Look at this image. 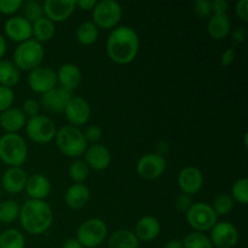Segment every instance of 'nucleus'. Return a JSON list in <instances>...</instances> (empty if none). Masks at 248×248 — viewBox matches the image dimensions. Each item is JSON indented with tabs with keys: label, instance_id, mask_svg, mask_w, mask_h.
Wrapping results in <instances>:
<instances>
[{
	"label": "nucleus",
	"instance_id": "nucleus-1",
	"mask_svg": "<svg viewBox=\"0 0 248 248\" xmlns=\"http://www.w3.org/2000/svg\"><path fill=\"white\" fill-rule=\"evenodd\" d=\"M140 50V39L131 27L123 26L113 29L107 41V52L109 58L118 64H128L137 56Z\"/></svg>",
	"mask_w": 248,
	"mask_h": 248
},
{
	"label": "nucleus",
	"instance_id": "nucleus-2",
	"mask_svg": "<svg viewBox=\"0 0 248 248\" xmlns=\"http://www.w3.org/2000/svg\"><path fill=\"white\" fill-rule=\"evenodd\" d=\"M21 225L28 234L41 235L47 232L53 220L50 206L44 200H28L19 211Z\"/></svg>",
	"mask_w": 248,
	"mask_h": 248
},
{
	"label": "nucleus",
	"instance_id": "nucleus-3",
	"mask_svg": "<svg viewBox=\"0 0 248 248\" xmlns=\"http://www.w3.org/2000/svg\"><path fill=\"white\" fill-rule=\"evenodd\" d=\"M28 155L23 138L17 133H6L0 138V160L10 167H21Z\"/></svg>",
	"mask_w": 248,
	"mask_h": 248
},
{
	"label": "nucleus",
	"instance_id": "nucleus-4",
	"mask_svg": "<svg viewBox=\"0 0 248 248\" xmlns=\"http://www.w3.org/2000/svg\"><path fill=\"white\" fill-rule=\"evenodd\" d=\"M56 142L64 155L78 157L87 149V142L81 131L74 126H64L56 133Z\"/></svg>",
	"mask_w": 248,
	"mask_h": 248
},
{
	"label": "nucleus",
	"instance_id": "nucleus-5",
	"mask_svg": "<svg viewBox=\"0 0 248 248\" xmlns=\"http://www.w3.org/2000/svg\"><path fill=\"white\" fill-rule=\"evenodd\" d=\"M45 52L40 43L36 40L29 39V40L21 43L14 53V64L18 69L22 70H33L39 67Z\"/></svg>",
	"mask_w": 248,
	"mask_h": 248
},
{
	"label": "nucleus",
	"instance_id": "nucleus-6",
	"mask_svg": "<svg viewBox=\"0 0 248 248\" xmlns=\"http://www.w3.org/2000/svg\"><path fill=\"white\" fill-rule=\"evenodd\" d=\"M108 234V228L103 220L92 218L79 227L77 240L84 248H96L102 245Z\"/></svg>",
	"mask_w": 248,
	"mask_h": 248
},
{
	"label": "nucleus",
	"instance_id": "nucleus-7",
	"mask_svg": "<svg viewBox=\"0 0 248 248\" xmlns=\"http://www.w3.org/2000/svg\"><path fill=\"white\" fill-rule=\"evenodd\" d=\"M186 215V222L196 232H207L218 223V216L206 202L193 203Z\"/></svg>",
	"mask_w": 248,
	"mask_h": 248
},
{
	"label": "nucleus",
	"instance_id": "nucleus-8",
	"mask_svg": "<svg viewBox=\"0 0 248 248\" xmlns=\"http://www.w3.org/2000/svg\"><path fill=\"white\" fill-rule=\"evenodd\" d=\"M123 16V9L115 0H102L93 7L92 18L96 27L103 29H110L120 22Z\"/></svg>",
	"mask_w": 248,
	"mask_h": 248
},
{
	"label": "nucleus",
	"instance_id": "nucleus-9",
	"mask_svg": "<svg viewBox=\"0 0 248 248\" xmlns=\"http://www.w3.org/2000/svg\"><path fill=\"white\" fill-rule=\"evenodd\" d=\"M27 135L33 142L45 144L56 137L57 128L50 118L44 115H36L29 119L26 125Z\"/></svg>",
	"mask_w": 248,
	"mask_h": 248
},
{
	"label": "nucleus",
	"instance_id": "nucleus-10",
	"mask_svg": "<svg viewBox=\"0 0 248 248\" xmlns=\"http://www.w3.org/2000/svg\"><path fill=\"white\" fill-rule=\"evenodd\" d=\"M57 74L48 67H38L28 75L29 87L36 93H46L57 85Z\"/></svg>",
	"mask_w": 248,
	"mask_h": 248
},
{
	"label": "nucleus",
	"instance_id": "nucleus-11",
	"mask_svg": "<svg viewBox=\"0 0 248 248\" xmlns=\"http://www.w3.org/2000/svg\"><path fill=\"white\" fill-rule=\"evenodd\" d=\"M165 169H166V161L161 154L156 153L143 155L137 162V173L148 181L159 178L165 172Z\"/></svg>",
	"mask_w": 248,
	"mask_h": 248
},
{
	"label": "nucleus",
	"instance_id": "nucleus-12",
	"mask_svg": "<svg viewBox=\"0 0 248 248\" xmlns=\"http://www.w3.org/2000/svg\"><path fill=\"white\" fill-rule=\"evenodd\" d=\"M211 244L217 248H232L239 241V232L232 223L219 222L212 228Z\"/></svg>",
	"mask_w": 248,
	"mask_h": 248
},
{
	"label": "nucleus",
	"instance_id": "nucleus-13",
	"mask_svg": "<svg viewBox=\"0 0 248 248\" xmlns=\"http://www.w3.org/2000/svg\"><path fill=\"white\" fill-rule=\"evenodd\" d=\"M65 116L68 121L72 124L74 127L77 126H82L89 121L90 115H91V109H90L89 103L81 97H72L68 102L67 107L64 109Z\"/></svg>",
	"mask_w": 248,
	"mask_h": 248
},
{
	"label": "nucleus",
	"instance_id": "nucleus-14",
	"mask_svg": "<svg viewBox=\"0 0 248 248\" xmlns=\"http://www.w3.org/2000/svg\"><path fill=\"white\" fill-rule=\"evenodd\" d=\"M44 14L51 22H63L72 16L75 9L73 0H46L43 5Z\"/></svg>",
	"mask_w": 248,
	"mask_h": 248
},
{
	"label": "nucleus",
	"instance_id": "nucleus-15",
	"mask_svg": "<svg viewBox=\"0 0 248 248\" xmlns=\"http://www.w3.org/2000/svg\"><path fill=\"white\" fill-rule=\"evenodd\" d=\"M73 97L72 92L63 87H55L41 97V106L51 113H61L64 111L68 102Z\"/></svg>",
	"mask_w": 248,
	"mask_h": 248
},
{
	"label": "nucleus",
	"instance_id": "nucleus-16",
	"mask_svg": "<svg viewBox=\"0 0 248 248\" xmlns=\"http://www.w3.org/2000/svg\"><path fill=\"white\" fill-rule=\"evenodd\" d=\"M203 177L202 173L196 167H186L181 171L178 176V186L186 195H194L199 193L202 188Z\"/></svg>",
	"mask_w": 248,
	"mask_h": 248
},
{
	"label": "nucleus",
	"instance_id": "nucleus-17",
	"mask_svg": "<svg viewBox=\"0 0 248 248\" xmlns=\"http://www.w3.org/2000/svg\"><path fill=\"white\" fill-rule=\"evenodd\" d=\"M5 33L12 41L24 43L31 36V23L22 16L11 17L5 23Z\"/></svg>",
	"mask_w": 248,
	"mask_h": 248
},
{
	"label": "nucleus",
	"instance_id": "nucleus-18",
	"mask_svg": "<svg viewBox=\"0 0 248 248\" xmlns=\"http://www.w3.org/2000/svg\"><path fill=\"white\" fill-rule=\"evenodd\" d=\"M85 162L87 166L96 171H103L108 169L111 161V155L108 148L103 144H92L85 152Z\"/></svg>",
	"mask_w": 248,
	"mask_h": 248
},
{
	"label": "nucleus",
	"instance_id": "nucleus-19",
	"mask_svg": "<svg viewBox=\"0 0 248 248\" xmlns=\"http://www.w3.org/2000/svg\"><path fill=\"white\" fill-rule=\"evenodd\" d=\"M27 173L21 167H10L9 170H6L2 176L1 184L2 188L6 193L12 194H18L26 188L27 183Z\"/></svg>",
	"mask_w": 248,
	"mask_h": 248
},
{
	"label": "nucleus",
	"instance_id": "nucleus-20",
	"mask_svg": "<svg viewBox=\"0 0 248 248\" xmlns=\"http://www.w3.org/2000/svg\"><path fill=\"white\" fill-rule=\"evenodd\" d=\"M26 191L31 200H44L51 191V183L45 176L40 173L31 174L27 178Z\"/></svg>",
	"mask_w": 248,
	"mask_h": 248
},
{
	"label": "nucleus",
	"instance_id": "nucleus-21",
	"mask_svg": "<svg viewBox=\"0 0 248 248\" xmlns=\"http://www.w3.org/2000/svg\"><path fill=\"white\" fill-rule=\"evenodd\" d=\"M161 230V225L160 222L155 217H147L140 218L136 224V232L135 235L137 236L138 241L149 242L156 239Z\"/></svg>",
	"mask_w": 248,
	"mask_h": 248
},
{
	"label": "nucleus",
	"instance_id": "nucleus-22",
	"mask_svg": "<svg viewBox=\"0 0 248 248\" xmlns=\"http://www.w3.org/2000/svg\"><path fill=\"white\" fill-rule=\"evenodd\" d=\"M90 200V189L85 184L77 183L69 186L64 195L67 206L72 210H81Z\"/></svg>",
	"mask_w": 248,
	"mask_h": 248
},
{
	"label": "nucleus",
	"instance_id": "nucleus-23",
	"mask_svg": "<svg viewBox=\"0 0 248 248\" xmlns=\"http://www.w3.org/2000/svg\"><path fill=\"white\" fill-rule=\"evenodd\" d=\"M56 74H57V80L62 85L63 89L68 90L70 92L81 84V72H80V69L77 65L72 64V63L61 65L58 73H56Z\"/></svg>",
	"mask_w": 248,
	"mask_h": 248
},
{
	"label": "nucleus",
	"instance_id": "nucleus-24",
	"mask_svg": "<svg viewBox=\"0 0 248 248\" xmlns=\"http://www.w3.org/2000/svg\"><path fill=\"white\" fill-rule=\"evenodd\" d=\"M26 125V115L18 108H9L0 115V126L6 133L18 132Z\"/></svg>",
	"mask_w": 248,
	"mask_h": 248
},
{
	"label": "nucleus",
	"instance_id": "nucleus-25",
	"mask_svg": "<svg viewBox=\"0 0 248 248\" xmlns=\"http://www.w3.org/2000/svg\"><path fill=\"white\" fill-rule=\"evenodd\" d=\"M208 34L216 40H222L230 31V19L228 15H213L207 23Z\"/></svg>",
	"mask_w": 248,
	"mask_h": 248
},
{
	"label": "nucleus",
	"instance_id": "nucleus-26",
	"mask_svg": "<svg viewBox=\"0 0 248 248\" xmlns=\"http://www.w3.org/2000/svg\"><path fill=\"white\" fill-rule=\"evenodd\" d=\"M137 236L127 229H120L114 232L108 241V248H138Z\"/></svg>",
	"mask_w": 248,
	"mask_h": 248
},
{
	"label": "nucleus",
	"instance_id": "nucleus-27",
	"mask_svg": "<svg viewBox=\"0 0 248 248\" xmlns=\"http://www.w3.org/2000/svg\"><path fill=\"white\" fill-rule=\"evenodd\" d=\"M55 23L44 16L43 18L38 19L31 24V35H34L35 38L34 40H36L38 43L48 41L55 35Z\"/></svg>",
	"mask_w": 248,
	"mask_h": 248
},
{
	"label": "nucleus",
	"instance_id": "nucleus-28",
	"mask_svg": "<svg viewBox=\"0 0 248 248\" xmlns=\"http://www.w3.org/2000/svg\"><path fill=\"white\" fill-rule=\"evenodd\" d=\"M19 69L10 61L0 60V86L11 87L18 82Z\"/></svg>",
	"mask_w": 248,
	"mask_h": 248
},
{
	"label": "nucleus",
	"instance_id": "nucleus-29",
	"mask_svg": "<svg viewBox=\"0 0 248 248\" xmlns=\"http://www.w3.org/2000/svg\"><path fill=\"white\" fill-rule=\"evenodd\" d=\"M77 39L82 45H92L98 39V28L91 21L84 22L77 29Z\"/></svg>",
	"mask_w": 248,
	"mask_h": 248
},
{
	"label": "nucleus",
	"instance_id": "nucleus-30",
	"mask_svg": "<svg viewBox=\"0 0 248 248\" xmlns=\"http://www.w3.org/2000/svg\"><path fill=\"white\" fill-rule=\"evenodd\" d=\"M26 240L17 229H7L0 234V248H24Z\"/></svg>",
	"mask_w": 248,
	"mask_h": 248
},
{
	"label": "nucleus",
	"instance_id": "nucleus-31",
	"mask_svg": "<svg viewBox=\"0 0 248 248\" xmlns=\"http://www.w3.org/2000/svg\"><path fill=\"white\" fill-rule=\"evenodd\" d=\"M19 207L16 201L5 200L0 202V220L4 223H12L19 217Z\"/></svg>",
	"mask_w": 248,
	"mask_h": 248
},
{
	"label": "nucleus",
	"instance_id": "nucleus-32",
	"mask_svg": "<svg viewBox=\"0 0 248 248\" xmlns=\"http://www.w3.org/2000/svg\"><path fill=\"white\" fill-rule=\"evenodd\" d=\"M22 11H23L24 18L31 23V22H36L38 19L43 18L44 17V9L43 5L35 0H28V1L23 2L21 6Z\"/></svg>",
	"mask_w": 248,
	"mask_h": 248
},
{
	"label": "nucleus",
	"instance_id": "nucleus-33",
	"mask_svg": "<svg viewBox=\"0 0 248 248\" xmlns=\"http://www.w3.org/2000/svg\"><path fill=\"white\" fill-rule=\"evenodd\" d=\"M182 244H183V248H213L210 237L199 232L186 235Z\"/></svg>",
	"mask_w": 248,
	"mask_h": 248
},
{
	"label": "nucleus",
	"instance_id": "nucleus-34",
	"mask_svg": "<svg viewBox=\"0 0 248 248\" xmlns=\"http://www.w3.org/2000/svg\"><path fill=\"white\" fill-rule=\"evenodd\" d=\"M212 208L217 216H225L234 208V200L228 194H219L216 196Z\"/></svg>",
	"mask_w": 248,
	"mask_h": 248
},
{
	"label": "nucleus",
	"instance_id": "nucleus-35",
	"mask_svg": "<svg viewBox=\"0 0 248 248\" xmlns=\"http://www.w3.org/2000/svg\"><path fill=\"white\" fill-rule=\"evenodd\" d=\"M90 170L89 166L82 160H77V161L72 162L69 166V177L75 182V183H82L86 181L89 177Z\"/></svg>",
	"mask_w": 248,
	"mask_h": 248
},
{
	"label": "nucleus",
	"instance_id": "nucleus-36",
	"mask_svg": "<svg viewBox=\"0 0 248 248\" xmlns=\"http://www.w3.org/2000/svg\"><path fill=\"white\" fill-rule=\"evenodd\" d=\"M232 198L239 201L242 205H247L248 202V179L241 178L234 183L232 188Z\"/></svg>",
	"mask_w": 248,
	"mask_h": 248
},
{
	"label": "nucleus",
	"instance_id": "nucleus-37",
	"mask_svg": "<svg viewBox=\"0 0 248 248\" xmlns=\"http://www.w3.org/2000/svg\"><path fill=\"white\" fill-rule=\"evenodd\" d=\"M14 99L15 93L11 87L0 86V113L11 108Z\"/></svg>",
	"mask_w": 248,
	"mask_h": 248
},
{
	"label": "nucleus",
	"instance_id": "nucleus-38",
	"mask_svg": "<svg viewBox=\"0 0 248 248\" xmlns=\"http://www.w3.org/2000/svg\"><path fill=\"white\" fill-rule=\"evenodd\" d=\"M194 11L201 18H206L212 14V2L208 0H196L194 1Z\"/></svg>",
	"mask_w": 248,
	"mask_h": 248
},
{
	"label": "nucleus",
	"instance_id": "nucleus-39",
	"mask_svg": "<svg viewBox=\"0 0 248 248\" xmlns=\"http://www.w3.org/2000/svg\"><path fill=\"white\" fill-rule=\"evenodd\" d=\"M22 4V0H0V12L6 15L14 14L21 9Z\"/></svg>",
	"mask_w": 248,
	"mask_h": 248
},
{
	"label": "nucleus",
	"instance_id": "nucleus-40",
	"mask_svg": "<svg viewBox=\"0 0 248 248\" xmlns=\"http://www.w3.org/2000/svg\"><path fill=\"white\" fill-rule=\"evenodd\" d=\"M39 110H40V104H39V102L35 101V99L29 98L23 103V109H22V111H23L24 115L33 118V116L39 115Z\"/></svg>",
	"mask_w": 248,
	"mask_h": 248
},
{
	"label": "nucleus",
	"instance_id": "nucleus-41",
	"mask_svg": "<svg viewBox=\"0 0 248 248\" xmlns=\"http://www.w3.org/2000/svg\"><path fill=\"white\" fill-rule=\"evenodd\" d=\"M86 142H91L92 144H97L99 140L102 138V130L98 126H90L86 128L84 133Z\"/></svg>",
	"mask_w": 248,
	"mask_h": 248
},
{
	"label": "nucleus",
	"instance_id": "nucleus-42",
	"mask_svg": "<svg viewBox=\"0 0 248 248\" xmlns=\"http://www.w3.org/2000/svg\"><path fill=\"white\" fill-rule=\"evenodd\" d=\"M191 205H193V202H191V199L189 195H186V194H183V195L178 196L176 200V208L179 211V212H184L186 213L188 212L189 208L191 207Z\"/></svg>",
	"mask_w": 248,
	"mask_h": 248
},
{
	"label": "nucleus",
	"instance_id": "nucleus-43",
	"mask_svg": "<svg viewBox=\"0 0 248 248\" xmlns=\"http://www.w3.org/2000/svg\"><path fill=\"white\" fill-rule=\"evenodd\" d=\"M235 12L242 21H248V0H240L235 5Z\"/></svg>",
	"mask_w": 248,
	"mask_h": 248
},
{
	"label": "nucleus",
	"instance_id": "nucleus-44",
	"mask_svg": "<svg viewBox=\"0 0 248 248\" xmlns=\"http://www.w3.org/2000/svg\"><path fill=\"white\" fill-rule=\"evenodd\" d=\"M228 10H229V2L227 0L212 1V12L215 15H227Z\"/></svg>",
	"mask_w": 248,
	"mask_h": 248
},
{
	"label": "nucleus",
	"instance_id": "nucleus-45",
	"mask_svg": "<svg viewBox=\"0 0 248 248\" xmlns=\"http://www.w3.org/2000/svg\"><path fill=\"white\" fill-rule=\"evenodd\" d=\"M232 41L235 44H242L246 39V31H245L244 27H237L236 29H234L232 34Z\"/></svg>",
	"mask_w": 248,
	"mask_h": 248
},
{
	"label": "nucleus",
	"instance_id": "nucleus-46",
	"mask_svg": "<svg viewBox=\"0 0 248 248\" xmlns=\"http://www.w3.org/2000/svg\"><path fill=\"white\" fill-rule=\"evenodd\" d=\"M234 58H235L234 48H227V50L222 53V58H220V61H222L223 65L228 67V65L232 64V61H234Z\"/></svg>",
	"mask_w": 248,
	"mask_h": 248
},
{
	"label": "nucleus",
	"instance_id": "nucleus-47",
	"mask_svg": "<svg viewBox=\"0 0 248 248\" xmlns=\"http://www.w3.org/2000/svg\"><path fill=\"white\" fill-rule=\"evenodd\" d=\"M96 0H79V1H75V6H79L82 10H92L96 6Z\"/></svg>",
	"mask_w": 248,
	"mask_h": 248
},
{
	"label": "nucleus",
	"instance_id": "nucleus-48",
	"mask_svg": "<svg viewBox=\"0 0 248 248\" xmlns=\"http://www.w3.org/2000/svg\"><path fill=\"white\" fill-rule=\"evenodd\" d=\"M62 248H84V247L79 244V241H78L77 239H69L63 244Z\"/></svg>",
	"mask_w": 248,
	"mask_h": 248
},
{
	"label": "nucleus",
	"instance_id": "nucleus-49",
	"mask_svg": "<svg viewBox=\"0 0 248 248\" xmlns=\"http://www.w3.org/2000/svg\"><path fill=\"white\" fill-rule=\"evenodd\" d=\"M164 248H183V244H182L181 240L173 239L167 241L166 244H165Z\"/></svg>",
	"mask_w": 248,
	"mask_h": 248
},
{
	"label": "nucleus",
	"instance_id": "nucleus-50",
	"mask_svg": "<svg viewBox=\"0 0 248 248\" xmlns=\"http://www.w3.org/2000/svg\"><path fill=\"white\" fill-rule=\"evenodd\" d=\"M5 51H6V43H5L4 36L0 34V60H1L2 56L5 55Z\"/></svg>",
	"mask_w": 248,
	"mask_h": 248
}]
</instances>
